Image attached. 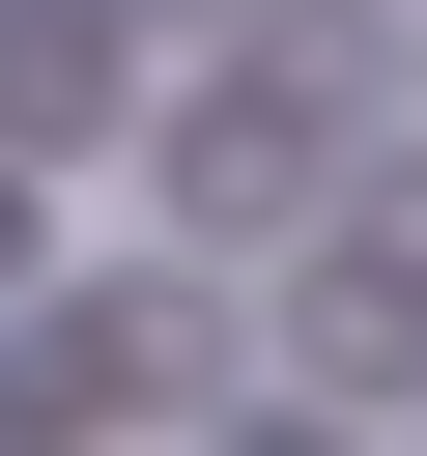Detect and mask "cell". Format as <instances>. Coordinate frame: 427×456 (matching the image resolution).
I'll list each match as a JSON object with an SVG mask.
<instances>
[{"label": "cell", "mask_w": 427, "mask_h": 456, "mask_svg": "<svg viewBox=\"0 0 427 456\" xmlns=\"http://www.w3.org/2000/svg\"><path fill=\"white\" fill-rule=\"evenodd\" d=\"M0 285H28V228H0Z\"/></svg>", "instance_id": "3957f363"}, {"label": "cell", "mask_w": 427, "mask_h": 456, "mask_svg": "<svg viewBox=\"0 0 427 456\" xmlns=\"http://www.w3.org/2000/svg\"><path fill=\"white\" fill-rule=\"evenodd\" d=\"M313 171H342V86H313V57H256V86H199V114H171V200H199V256L313 228Z\"/></svg>", "instance_id": "6da1fadb"}, {"label": "cell", "mask_w": 427, "mask_h": 456, "mask_svg": "<svg viewBox=\"0 0 427 456\" xmlns=\"http://www.w3.org/2000/svg\"><path fill=\"white\" fill-rule=\"evenodd\" d=\"M114 28H142V0H0V142H114V114H142Z\"/></svg>", "instance_id": "7a4b0ae2"}]
</instances>
